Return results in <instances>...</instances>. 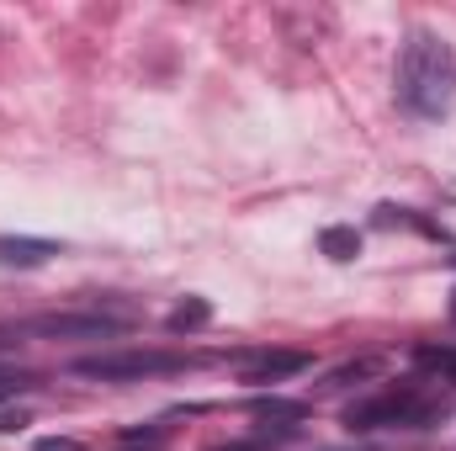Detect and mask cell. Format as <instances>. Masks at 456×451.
Masks as SVG:
<instances>
[{
	"mask_svg": "<svg viewBox=\"0 0 456 451\" xmlns=\"http://www.w3.org/2000/svg\"><path fill=\"white\" fill-rule=\"evenodd\" d=\"M16 388H21V377H11V372H0V398H11Z\"/></svg>",
	"mask_w": 456,
	"mask_h": 451,
	"instance_id": "13",
	"label": "cell"
},
{
	"mask_svg": "<svg viewBox=\"0 0 456 451\" xmlns=\"http://www.w3.org/2000/svg\"><path fill=\"white\" fill-rule=\"evenodd\" d=\"M308 366H314L308 350H255V356H244L239 377H244V382H281V377H297V372H308Z\"/></svg>",
	"mask_w": 456,
	"mask_h": 451,
	"instance_id": "5",
	"label": "cell"
},
{
	"mask_svg": "<svg viewBox=\"0 0 456 451\" xmlns=\"http://www.w3.org/2000/svg\"><path fill=\"white\" fill-rule=\"evenodd\" d=\"M32 451H86V441H75V436H37Z\"/></svg>",
	"mask_w": 456,
	"mask_h": 451,
	"instance_id": "11",
	"label": "cell"
},
{
	"mask_svg": "<svg viewBox=\"0 0 456 451\" xmlns=\"http://www.w3.org/2000/svg\"><path fill=\"white\" fill-rule=\"evenodd\" d=\"M208 451H271L265 436H244V441H224V447H208Z\"/></svg>",
	"mask_w": 456,
	"mask_h": 451,
	"instance_id": "12",
	"label": "cell"
},
{
	"mask_svg": "<svg viewBox=\"0 0 456 451\" xmlns=\"http://www.w3.org/2000/svg\"><path fill=\"white\" fill-rule=\"evenodd\" d=\"M59 255V244L53 239H27V234H11V239H0V266H43V260H53Z\"/></svg>",
	"mask_w": 456,
	"mask_h": 451,
	"instance_id": "6",
	"label": "cell"
},
{
	"mask_svg": "<svg viewBox=\"0 0 456 451\" xmlns=\"http://www.w3.org/2000/svg\"><path fill=\"white\" fill-rule=\"evenodd\" d=\"M319 250H324V255H330V260H355V255H361V234H355V228L350 224H330L324 228V234H319Z\"/></svg>",
	"mask_w": 456,
	"mask_h": 451,
	"instance_id": "9",
	"label": "cell"
},
{
	"mask_svg": "<svg viewBox=\"0 0 456 451\" xmlns=\"http://www.w3.org/2000/svg\"><path fill=\"white\" fill-rule=\"evenodd\" d=\"M393 91H398V107L425 122L452 112L456 102V53L452 43L430 27L409 32V43L398 48V70H393Z\"/></svg>",
	"mask_w": 456,
	"mask_h": 451,
	"instance_id": "1",
	"label": "cell"
},
{
	"mask_svg": "<svg viewBox=\"0 0 456 451\" xmlns=\"http://www.w3.org/2000/svg\"><path fill=\"white\" fill-rule=\"evenodd\" d=\"M441 420V404L436 398H419V393H377V398H361L345 409V425L350 430H425Z\"/></svg>",
	"mask_w": 456,
	"mask_h": 451,
	"instance_id": "2",
	"label": "cell"
},
{
	"mask_svg": "<svg viewBox=\"0 0 456 451\" xmlns=\"http://www.w3.org/2000/svg\"><path fill=\"white\" fill-rule=\"evenodd\" d=\"M249 414H255V420H281V425L292 430L297 420H308V404H303V398H276V393H271V398H255Z\"/></svg>",
	"mask_w": 456,
	"mask_h": 451,
	"instance_id": "8",
	"label": "cell"
},
{
	"mask_svg": "<svg viewBox=\"0 0 456 451\" xmlns=\"http://www.w3.org/2000/svg\"><path fill=\"white\" fill-rule=\"evenodd\" d=\"M414 361H419L425 372H436V377L456 382V345H419V350H414Z\"/></svg>",
	"mask_w": 456,
	"mask_h": 451,
	"instance_id": "10",
	"label": "cell"
},
{
	"mask_svg": "<svg viewBox=\"0 0 456 451\" xmlns=\"http://www.w3.org/2000/svg\"><path fill=\"white\" fill-rule=\"evenodd\" d=\"M208 324H213V303L208 298H186V303H175L165 314V330L170 335H191V330H208Z\"/></svg>",
	"mask_w": 456,
	"mask_h": 451,
	"instance_id": "7",
	"label": "cell"
},
{
	"mask_svg": "<svg viewBox=\"0 0 456 451\" xmlns=\"http://www.w3.org/2000/svg\"><path fill=\"white\" fill-rule=\"evenodd\" d=\"M75 372L96 377V382H143V377L186 372V356H170V350H107V356L75 361Z\"/></svg>",
	"mask_w": 456,
	"mask_h": 451,
	"instance_id": "3",
	"label": "cell"
},
{
	"mask_svg": "<svg viewBox=\"0 0 456 451\" xmlns=\"http://www.w3.org/2000/svg\"><path fill=\"white\" fill-rule=\"evenodd\" d=\"M452 319H456V292H452Z\"/></svg>",
	"mask_w": 456,
	"mask_h": 451,
	"instance_id": "14",
	"label": "cell"
},
{
	"mask_svg": "<svg viewBox=\"0 0 456 451\" xmlns=\"http://www.w3.org/2000/svg\"><path fill=\"white\" fill-rule=\"evenodd\" d=\"M127 330V319H117V314H43V319H32V335H53V340H112Z\"/></svg>",
	"mask_w": 456,
	"mask_h": 451,
	"instance_id": "4",
	"label": "cell"
}]
</instances>
